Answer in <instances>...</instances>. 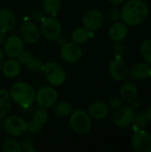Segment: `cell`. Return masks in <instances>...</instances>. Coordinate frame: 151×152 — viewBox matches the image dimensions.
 <instances>
[{
  "mask_svg": "<svg viewBox=\"0 0 151 152\" xmlns=\"http://www.w3.org/2000/svg\"><path fill=\"white\" fill-rule=\"evenodd\" d=\"M149 15V7L142 0H130L121 11V19L126 25L136 26L143 22Z\"/></svg>",
  "mask_w": 151,
  "mask_h": 152,
  "instance_id": "cell-1",
  "label": "cell"
},
{
  "mask_svg": "<svg viewBox=\"0 0 151 152\" xmlns=\"http://www.w3.org/2000/svg\"><path fill=\"white\" fill-rule=\"evenodd\" d=\"M9 93L12 101L23 109L29 108L36 100V91L34 87L26 82H17L13 84Z\"/></svg>",
  "mask_w": 151,
  "mask_h": 152,
  "instance_id": "cell-2",
  "label": "cell"
},
{
  "mask_svg": "<svg viewBox=\"0 0 151 152\" xmlns=\"http://www.w3.org/2000/svg\"><path fill=\"white\" fill-rule=\"evenodd\" d=\"M69 117V126L72 130L78 134H88L92 129V118L84 110H76L71 112Z\"/></svg>",
  "mask_w": 151,
  "mask_h": 152,
  "instance_id": "cell-3",
  "label": "cell"
},
{
  "mask_svg": "<svg viewBox=\"0 0 151 152\" xmlns=\"http://www.w3.org/2000/svg\"><path fill=\"white\" fill-rule=\"evenodd\" d=\"M43 71L46 81L53 86H62L66 81V72L57 62H47L44 64Z\"/></svg>",
  "mask_w": 151,
  "mask_h": 152,
  "instance_id": "cell-4",
  "label": "cell"
},
{
  "mask_svg": "<svg viewBox=\"0 0 151 152\" xmlns=\"http://www.w3.org/2000/svg\"><path fill=\"white\" fill-rule=\"evenodd\" d=\"M41 35L48 41H54L61 33V25L60 20L55 16L44 18L40 27Z\"/></svg>",
  "mask_w": 151,
  "mask_h": 152,
  "instance_id": "cell-5",
  "label": "cell"
},
{
  "mask_svg": "<svg viewBox=\"0 0 151 152\" xmlns=\"http://www.w3.org/2000/svg\"><path fill=\"white\" fill-rule=\"evenodd\" d=\"M4 131L12 137H20L27 132V122L19 116H9L3 123Z\"/></svg>",
  "mask_w": 151,
  "mask_h": 152,
  "instance_id": "cell-6",
  "label": "cell"
},
{
  "mask_svg": "<svg viewBox=\"0 0 151 152\" xmlns=\"http://www.w3.org/2000/svg\"><path fill=\"white\" fill-rule=\"evenodd\" d=\"M39 107L45 109L52 108L58 101V92L52 86H44L36 93L35 100Z\"/></svg>",
  "mask_w": 151,
  "mask_h": 152,
  "instance_id": "cell-7",
  "label": "cell"
},
{
  "mask_svg": "<svg viewBox=\"0 0 151 152\" xmlns=\"http://www.w3.org/2000/svg\"><path fill=\"white\" fill-rule=\"evenodd\" d=\"M21 66H24L28 70L32 73H37L43 70L44 64L43 61L36 58L29 50H23V52L17 57Z\"/></svg>",
  "mask_w": 151,
  "mask_h": 152,
  "instance_id": "cell-8",
  "label": "cell"
},
{
  "mask_svg": "<svg viewBox=\"0 0 151 152\" xmlns=\"http://www.w3.org/2000/svg\"><path fill=\"white\" fill-rule=\"evenodd\" d=\"M20 37L22 40L28 44H34L38 41L41 32L37 25L31 20H25L21 23L20 29Z\"/></svg>",
  "mask_w": 151,
  "mask_h": 152,
  "instance_id": "cell-9",
  "label": "cell"
},
{
  "mask_svg": "<svg viewBox=\"0 0 151 152\" xmlns=\"http://www.w3.org/2000/svg\"><path fill=\"white\" fill-rule=\"evenodd\" d=\"M61 57L68 63H76L82 58V49L79 45L73 42H66L61 46Z\"/></svg>",
  "mask_w": 151,
  "mask_h": 152,
  "instance_id": "cell-10",
  "label": "cell"
},
{
  "mask_svg": "<svg viewBox=\"0 0 151 152\" xmlns=\"http://www.w3.org/2000/svg\"><path fill=\"white\" fill-rule=\"evenodd\" d=\"M49 114L45 108L40 107L36 110H35L32 118L27 122V131L31 134L39 133L44 124L48 121Z\"/></svg>",
  "mask_w": 151,
  "mask_h": 152,
  "instance_id": "cell-11",
  "label": "cell"
},
{
  "mask_svg": "<svg viewBox=\"0 0 151 152\" xmlns=\"http://www.w3.org/2000/svg\"><path fill=\"white\" fill-rule=\"evenodd\" d=\"M131 144L138 152H151V134L145 130L136 131L131 139Z\"/></svg>",
  "mask_w": 151,
  "mask_h": 152,
  "instance_id": "cell-12",
  "label": "cell"
},
{
  "mask_svg": "<svg viewBox=\"0 0 151 152\" xmlns=\"http://www.w3.org/2000/svg\"><path fill=\"white\" fill-rule=\"evenodd\" d=\"M104 14L98 9H92L86 12L83 17L84 27L89 31L99 29L104 22Z\"/></svg>",
  "mask_w": 151,
  "mask_h": 152,
  "instance_id": "cell-13",
  "label": "cell"
},
{
  "mask_svg": "<svg viewBox=\"0 0 151 152\" xmlns=\"http://www.w3.org/2000/svg\"><path fill=\"white\" fill-rule=\"evenodd\" d=\"M24 50V41L19 36L12 35L7 37L4 44V53L10 58H17Z\"/></svg>",
  "mask_w": 151,
  "mask_h": 152,
  "instance_id": "cell-14",
  "label": "cell"
},
{
  "mask_svg": "<svg viewBox=\"0 0 151 152\" xmlns=\"http://www.w3.org/2000/svg\"><path fill=\"white\" fill-rule=\"evenodd\" d=\"M134 111L131 107L122 106L121 108L115 110L112 119L114 124L118 127H127L129 126L133 119Z\"/></svg>",
  "mask_w": 151,
  "mask_h": 152,
  "instance_id": "cell-15",
  "label": "cell"
},
{
  "mask_svg": "<svg viewBox=\"0 0 151 152\" xmlns=\"http://www.w3.org/2000/svg\"><path fill=\"white\" fill-rule=\"evenodd\" d=\"M109 71L111 77L116 81H123L126 78L129 73L127 64L122 59L115 58L112 60L109 66Z\"/></svg>",
  "mask_w": 151,
  "mask_h": 152,
  "instance_id": "cell-16",
  "label": "cell"
},
{
  "mask_svg": "<svg viewBox=\"0 0 151 152\" xmlns=\"http://www.w3.org/2000/svg\"><path fill=\"white\" fill-rule=\"evenodd\" d=\"M16 26V18L14 13L8 8L0 9V30L8 32Z\"/></svg>",
  "mask_w": 151,
  "mask_h": 152,
  "instance_id": "cell-17",
  "label": "cell"
},
{
  "mask_svg": "<svg viewBox=\"0 0 151 152\" xmlns=\"http://www.w3.org/2000/svg\"><path fill=\"white\" fill-rule=\"evenodd\" d=\"M87 113L89 114L91 118L101 120L108 117L109 113V108L106 103L102 102H96L89 106Z\"/></svg>",
  "mask_w": 151,
  "mask_h": 152,
  "instance_id": "cell-18",
  "label": "cell"
},
{
  "mask_svg": "<svg viewBox=\"0 0 151 152\" xmlns=\"http://www.w3.org/2000/svg\"><path fill=\"white\" fill-rule=\"evenodd\" d=\"M128 28L125 22H115L109 29V36L115 42H121L126 38Z\"/></svg>",
  "mask_w": 151,
  "mask_h": 152,
  "instance_id": "cell-19",
  "label": "cell"
},
{
  "mask_svg": "<svg viewBox=\"0 0 151 152\" xmlns=\"http://www.w3.org/2000/svg\"><path fill=\"white\" fill-rule=\"evenodd\" d=\"M150 69L149 64L138 62L129 69L128 75L134 80H144L150 77Z\"/></svg>",
  "mask_w": 151,
  "mask_h": 152,
  "instance_id": "cell-20",
  "label": "cell"
},
{
  "mask_svg": "<svg viewBox=\"0 0 151 152\" xmlns=\"http://www.w3.org/2000/svg\"><path fill=\"white\" fill-rule=\"evenodd\" d=\"M21 69V64L19 62L18 60H8L6 61H4L1 70L4 77L8 78H13L17 77Z\"/></svg>",
  "mask_w": 151,
  "mask_h": 152,
  "instance_id": "cell-21",
  "label": "cell"
},
{
  "mask_svg": "<svg viewBox=\"0 0 151 152\" xmlns=\"http://www.w3.org/2000/svg\"><path fill=\"white\" fill-rule=\"evenodd\" d=\"M138 95V88L134 83L127 82L124 84L120 89V97L123 101L127 102H133L135 101Z\"/></svg>",
  "mask_w": 151,
  "mask_h": 152,
  "instance_id": "cell-22",
  "label": "cell"
},
{
  "mask_svg": "<svg viewBox=\"0 0 151 152\" xmlns=\"http://www.w3.org/2000/svg\"><path fill=\"white\" fill-rule=\"evenodd\" d=\"M52 111L55 117L66 118L71 114V112L73 111V107L68 102H64V101L58 102L57 101L52 107Z\"/></svg>",
  "mask_w": 151,
  "mask_h": 152,
  "instance_id": "cell-23",
  "label": "cell"
},
{
  "mask_svg": "<svg viewBox=\"0 0 151 152\" xmlns=\"http://www.w3.org/2000/svg\"><path fill=\"white\" fill-rule=\"evenodd\" d=\"M61 7V0H43L42 10L50 16H56Z\"/></svg>",
  "mask_w": 151,
  "mask_h": 152,
  "instance_id": "cell-24",
  "label": "cell"
},
{
  "mask_svg": "<svg viewBox=\"0 0 151 152\" xmlns=\"http://www.w3.org/2000/svg\"><path fill=\"white\" fill-rule=\"evenodd\" d=\"M12 99L10 93L5 89H0V118L4 117L10 110Z\"/></svg>",
  "mask_w": 151,
  "mask_h": 152,
  "instance_id": "cell-25",
  "label": "cell"
},
{
  "mask_svg": "<svg viewBox=\"0 0 151 152\" xmlns=\"http://www.w3.org/2000/svg\"><path fill=\"white\" fill-rule=\"evenodd\" d=\"M91 32L92 31L87 30L85 27L84 28H77L71 33V40L73 43L77 44V45L84 44L91 37V35H92Z\"/></svg>",
  "mask_w": 151,
  "mask_h": 152,
  "instance_id": "cell-26",
  "label": "cell"
},
{
  "mask_svg": "<svg viewBox=\"0 0 151 152\" xmlns=\"http://www.w3.org/2000/svg\"><path fill=\"white\" fill-rule=\"evenodd\" d=\"M148 121L149 119L147 118L146 112H138L136 115L134 114V117L132 122L133 129L134 130V132L144 129L148 125Z\"/></svg>",
  "mask_w": 151,
  "mask_h": 152,
  "instance_id": "cell-27",
  "label": "cell"
},
{
  "mask_svg": "<svg viewBox=\"0 0 151 152\" xmlns=\"http://www.w3.org/2000/svg\"><path fill=\"white\" fill-rule=\"evenodd\" d=\"M2 150L4 152H21L22 149L20 142L14 138H7L2 144Z\"/></svg>",
  "mask_w": 151,
  "mask_h": 152,
  "instance_id": "cell-28",
  "label": "cell"
},
{
  "mask_svg": "<svg viewBox=\"0 0 151 152\" xmlns=\"http://www.w3.org/2000/svg\"><path fill=\"white\" fill-rule=\"evenodd\" d=\"M141 53L144 61L151 65V38L145 40L141 47Z\"/></svg>",
  "mask_w": 151,
  "mask_h": 152,
  "instance_id": "cell-29",
  "label": "cell"
},
{
  "mask_svg": "<svg viewBox=\"0 0 151 152\" xmlns=\"http://www.w3.org/2000/svg\"><path fill=\"white\" fill-rule=\"evenodd\" d=\"M20 146L22 151L25 152H35L36 148H35V141L33 137L31 136H27L23 138V140L20 142Z\"/></svg>",
  "mask_w": 151,
  "mask_h": 152,
  "instance_id": "cell-30",
  "label": "cell"
},
{
  "mask_svg": "<svg viewBox=\"0 0 151 152\" xmlns=\"http://www.w3.org/2000/svg\"><path fill=\"white\" fill-rule=\"evenodd\" d=\"M106 17L111 21H117L119 19H121V12H119V10L117 8L109 9L106 12Z\"/></svg>",
  "mask_w": 151,
  "mask_h": 152,
  "instance_id": "cell-31",
  "label": "cell"
},
{
  "mask_svg": "<svg viewBox=\"0 0 151 152\" xmlns=\"http://www.w3.org/2000/svg\"><path fill=\"white\" fill-rule=\"evenodd\" d=\"M125 45L120 42H117V44H115L113 46V54H114L115 58L121 59L125 53Z\"/></svg>",
  "mask_w": 151,
  "mask_h": 152,
  "instance_id": "cell-32",
  "label": "cell"
},
{
  "mask_svg": "<svg viewBox=\"0 0 151 152\" xmlns=\"http://www.w3.org/2000/svg\"><path fill=\"white\" fill-rule=\"evenodd\" d=\"M123 99L121 98V97H113V98H111L109 101V108H110V109H112V110H117V109H119V108H121L122 106H123Z\"/></svg>",
  "mask_w": 151,
  "mask_h": 152,
  "instance_id": "cell-33",
  "label": "cell"
},
{
  "mask_svg": "<svg viewBox=\"0 0 151 152\" xmlns=\"http://www.w3.org/2000/svg\"><path fill=\"white\" fill-rule=\"evenodd\" d=\"M30 16H31V18H32L33 20H35V21H39V22H41V21L43 20V19L44 18L43 10H42V9H39V8L33 9V10L31 11Z\"/></svg>",
  "mask_w": 151,
  "mask_h": 152,
  "instance_id": "cell-34",
  "label": "cell"
},
{
  "mask_svg": "<svg viewBox=\"0 0 151 152\" xmlns=\"http://www.w3.org/2000/svg\"><path fill=\"white\" fill-rule=\"evenodd\" d=\"M6 39H7L6 32H4L3 30H0V46L4 45V44L5 43Z\"/></svg>",
  "mask_w": 151,
  "mask_h": 152,
  "instance_id": "cell-35",
  "label": "cell"
},
{
  "mask_svg": "<svg viewBox=\"0 0 151 152\" xmlns=\"http://www.w3.org/2000/svg\"><path fill=\"white\" fill-rule=\"evenodd\" d=\"M4 61V52H3V51L1 50V48H0V69H1V68H2V65H3Z\"/></svg>",
  "mask_w": 151,
  "mask_h": 152,
  "instance_id": "cell-36",
  "label": "cell"
},
{
  "mask_svg": "<svg viewBox=\"0 0 151 152\" xmlns=\"http://www.w3.org/2000/svg\"><path fill=\"white\" fill-rule=\"evenodd\" d=\"M125 0H109V2L112 4H115V5H118V4H121L122 3H124Z\"/></svg>",
  "mask_w": 151,
  "mask_h": 152,
  "instance_id": "cell-37",
  "label": "cell"
},
{
  "mask_svg": "<svg viewBox=\"0 0 151 152\" xmlns=\"http://www.w3.org/2000/svg\"><path fill=\"white\" fill-rule=\"evenodd\" d=\"M145 112H146V115H147V118H148L149 121H151V107L148 108Z\"/></svg>",
  "mask_w": 151,
  "mask_h": 152,
  "instance_id": "cell-38",
  "label": "cell"
},
{
  "mask_svg": "<svg viewBox=\"0 0 151 152\" xmlns=\"http://www.w3.org/2000/svg\"><path fill=\"white\" fill-rule=\"evenodd\" d=\"M150 77H151V69H150Z\"/></svg>",
  "mask_w": 151,
  "mask_h": 152,
  "instance_id": "cell-39",
  "label": "cell"
}]
</instances>
